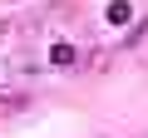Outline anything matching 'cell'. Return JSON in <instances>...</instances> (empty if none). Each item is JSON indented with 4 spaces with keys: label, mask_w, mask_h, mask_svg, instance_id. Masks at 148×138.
I'll list each match as a JSON object with an SVG mask.
<instances>
[{
    "label": "cell",
    "mask_w": 148,
    "mask_h": 138,
    "mask_svg": "<svg viewBox=\"0 0 148 138\" xmlns=\"http://www.w3.org/2000/svg\"><path fill=\"white\" fill-rule=\"evenodd\" d=\"M133 20V5L128 0H109V25H128Z\"/></svg>",
    "instance_id": "cell-1"
},
{
    "label": "cell",
    "mask_w": 148,
    "mask_h": 138,
    "mask_svg": "<svg viewBox=\"0 0 148 138\" xmlns=\"http://www.w3.org/2000/svg\"><path fill=\"white\" fill-rule=\"evenodd\" d=\"M74 59H79L74 44H54V49H49V64H74Z\"/></svg>",
    "instance_id": "cell-2"
},
{
    "label": "cell",
    "mask_w": 148,
    "mask_h": 138,
    "mask_svg": "<svg viewBox=\"0 0 148 138\" xmlns=\"http://www.w3.org/2000/svg\"><path fill=\"white\" fill-rule=\"evenodd\" d=\"M5 5H15V0H5Z\"/></svg>",
    "instance_id": "cell-3"
}]
</instances>
